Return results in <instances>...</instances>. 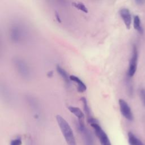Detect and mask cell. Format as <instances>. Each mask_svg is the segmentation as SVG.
I'll use <instances>...</instances> for the list:
<instances>
[{
  "instance_id": "obj_1",
  "label": "cell",
  "mask_w": 145,
  "mask_h": 145,
  "mask_svg": "<svg viewBox=\"0 0 145 145\" xmlns=\"http://www.w3.org/2000/svg\"><path fill=\"white\" fill-rule=\"evenodd\" d=\"M56 120L67 145H76L75 137L69 123L60 115L56 116Z\"/></svg>"
},
{
  "instance_id": "obj_2",
  "label": "cell",
  "mask_w": 145,
  "mask_h": 145,
  "mask_svg": "<svg viewBox=\"0 0 145 145\" xmlns=\"http://www.w3.org/2000/svg\"><path fill=\"white\" fill-rule=\"evenodd\" d=\"M88 123L94 129L95 134L97 138H99L101 145H112L110 141L105 133V132L103 130L100 125L99 124L97 120L93 117L87 120Z\"/></svg>"
},
{
  "instance_id": "obj_3",
  "label": "cell",
  "mask_w": 145,
  "mask_h": 145,
  "mask_svg": "<svg viewBox=\"0 0 145 145\" xmlns=\"http://www.w3.org/2000/svg\"><path fill=\"white\" fill-rule=\"evenodd\" d=\"M138 59V49L135 45H134L132 49L131 57L129 62V66L127 71V75L129 77H132L135 73L137 69Z\"/></svg>"
},
{
  "instance_id": "obj_4",
  "label": "cell",
  "mask_w": 145,
  "mask_h": 145,
  "mask_svg": "<svg viewBox=\"0 0 145 145\" xmlns=\"http://www.w3.org/2000/svg\"><path fill=\"white\" fill-rule=\"evenodd\" d=\"M118 103L122 115L127 120L133 121L134 118L133 114L128 103L122 99H119Z\"/></svg>"
},
{
  "instance_id": "obj_5",
  "label": "cell",
  "mask_w": 145,
  "mask_h": 145,
  "mask_svg": "<svg viewBox=\"0 0 145 145\" xmlns=\"http://www.w3.org/2000/svg\"><path fill=\"white\" fill-rule=\"evenodd\" d=\"M78 129L83 137L86 145H93V140L89 131L86 128L84 123H78Z\"/></svg>"
},
{
  "instance_id": "obj_6",
  "label": "cell",
  "mask_w": 145,
  "mask_h": 145,
  "mask_svg": "<svg viewBox=\"0 0 145 145\" xmlns=\"http://www.w3.org/2000/svg\"><path fill=\"white\" fill-rule=\"evenodd\" d=\"M119 14L126 28L130 29L131 24V16L129 9L127 8H122L120 9Z\"/></svg>"
},
{
  "instance_id": "obj_7",
  "label": "cell",
  "mask_w": 145,
  "mask_h": 145,
  "mask_svg": "<svg viewBox=\"0 0 145 145\" xmlns=\"http://www.w3.org/2000/svg\"><path fill=\"white\" fill-rule=\"evenodd\" d=\"M67 108L71 113H72L78 118V122H84V114L79 108L73 106H69Z\"/></svg>"
},
{
  "instance_id": "obj_8",
  "label": "cell",
  "mask_w": 145,
  "mask_h": 145,
  "mask_svg": "<svg viewBox=\"0 0 145 145\" xmlns=\"http://www.w3.org/2000/svg\"><path fill=\"white\" fill-rule=\"evenodd\" d=\"M70 79L71 81L74 82L76 84H78V91L79 92H84L87 89V87L86 84L83 82V81L79 78L78 76L71 75L70 76Z\"/></svg>"
},
{
  "instance_id": "obj_9",
  "label": "cell",
  "mask_w": 145,
  "mask_h": 145,
  "mask_svg": "<svg viewBox=\"0 0 145 145\" xmlns=\"http://www.w3.org/2000/svg\"><path fill=\"white\" fill-rule=\"evenodd\" d=\"M128 142L130 145H145L138 138H137L133 133L129 132Z\"/></svg>"
},
{
  "instance_id": "obj_10",
  "label": "cell",
  "mask_w": 145,
  "mask_h": 145,
  "mask_svg": "<svg viewBox=\"0 0 145 145\" xmlns=\"http://www.w3.org/2000/svg\"><path fill=\"white\" fill-rule=\"evenodd\" d=\"M57 69V72L61 76V77L62 78V79L65 80V82L67 83V84H70V76H68L66 71L62 68L60 66L58 65L56 67Z\"/></svg>"
},
{
  "instance_id": "obj_11",
  "label": "cell",
  "mask_w": 145,
  "mask_h": 145,
  "mask_svg": "<svg viewBox=\"0 0 145 145\" xmlns=\"http://www.w3.org/2000/svg\"><path fill=\"white\" fill-rule=\"evenodd\" d=\"M133 25H134V28L140 34L143 33V29L141 25V22L140 18L139 16L135 15L134 17V22H133Z\"/></svg>"
},
{
  "instance_id": "obj_12",
  "label": "cell",
  "mask_w": 145,
  "mask_h": 145,
  "mask_svg": "<svg viewBox=\"0 0 145 145\" xmlns=\"http://www.w3.org/2000/svg\"><path fill=\"white\" fill-rule=\"evenodd\" d=\"M17 27H14V28H13V29L11 31V37L12 38L13 40L16 41H19L20 39L22 37L21 30L19 28H18Z\"/></svg>"
},
{
  "instance_id": "obj_13",
  "label": "cell",
  "mask_w": 145,
  "mask_h": 145,
  "mask_svg": "<svg viewBox=\"0 0 145 145\" xmlns=\"http://www.w3.org/2000/svg\"><path fill=\"white\" fill-rule=\"evenodd\" d=\"M81 100L82 101L83 103V107H84V112L87 117V120L92 118L91 116V112H90V109L88 105L87 104V101L86 100V99L85 97H82Z\"/></svg>"
},
{
  "instance_id": "obj_14",
  "label": "cell",
  "mask_w": 145,
  "mask_h": 145,
  "mask_svg": "<svg viewBox=\"0 0 145 145\" xmlns=\"http://www.w3.org/2000/svg\"><path fill=\"white\" fill-rule=\"evenodd\" d=\"M72 5L78 8V10L84 12V13H88V9L86 7V6L84 5V3H83L81 2H72Z\"/></svg>"
},
{
  "instance_id": "obj_15",
  "label": "cell",
  "mask_w": 145,
  "mask_h": 145,
  "mask_svg": "<svg viewBox=\"0 0 145 145\" xmlns=\"http://www.w3.org/2000/svg\"><path fill=\"white\" fill-rule=\"evenodd\" d=\"M16 64H17L18 67H21V68H20L19 69L21 70V73H22L23 75L27 74L28 73L27 72H28L27 68L25 66V65L22 62H18Z\"/></svg>"
},
{
  "instance_id": "obj_16",
  "label": "cell",
  "mask_w": 145,
  "mask_h": 145,
  "mask_svg": "<svg viewBox=\"0 0 145 145\" xmlns=\"http://www.w3.org/2000/svg\"><path fill=\"white\" fill-rule=\"evenodd\" d=\"M139 94H140V99L145 105V89L144 88H141L139 91Z\"/></svg>"
},
{
  "instance_id": "obj_17",
  "label": "cell",
  "mask_w": 145,
  "mask_h": 145,
  "mask_svg": "<svg viewBox=\"0 0 145 145\" xmlns=\"http://www.w3.org/2000/svg\"><path fill=\"white\" fill-rule=\"evenodd\" d=\"M22 142L20 139H15L11 141L10 145H22Z\"/></svg>"
}]
</instances>
